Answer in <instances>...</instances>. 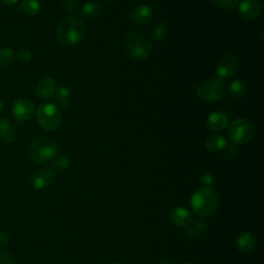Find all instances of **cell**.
I'll use <instances>...</instances> for the list:
<instances>
[{
	"label": "cell",
	"instance_id": "cell-17",
	"mask_svg": "<svg viewBox=\"0 0 264 264\" xmlns=\"http://www.w3.org/2000/svg\"><path fill=\"white\" fill-rule=\"evenodd\" d=\"M208 126L211 130L215 132H222L228 126V118L225 114L220 112H215L208 117Z\"/></svg>",
	"mask_w": 264,
	"mask_h": 264
},
{
	"label": "cell",
	"instance_id": "cell-29",
	"mask_svg": "<svg viewBox=\"0 0 264 264\" xmlns=\"http://www.w3.org/2000/svg\"><path fill=\"white\" fill-rule=\"evenodd\" d=\"M62 7L68 14H73L77 9V0H63Z\"/></svg>",
	"mask_w": 264,
	"mask_h": 264
},
{
	"label": "cell",
	"instance_id": "cell-11",
	"mask_svg": "<svg viewBox=\"0 0 264 264\" xmlns=\"http://www.w3.org/2000/svg\"><path fill=\"white\" fill-rule=\"evenodd\" d=\"M242 18L248 21H254L261 16L262 6L259 0H243L239 8Z\"/></svg>",
	"mask_w": 264,
	"mask_h": 264
},
{
	"label": "cell",
	"instance_id": "cell-18",
	"mask_svg": "<svg viewBox=\"0 0 264 264\" xmlns=\"http://www.w3.org/2000/svg\"><path fill=\"white\" fill-rule=\"evenodd\" d=\"M57 107L60 111L68 112L71 109V90L66 86H60L55 94Z\"/></svg>",
	"mask_w": 264,
	"mask_h": 264
},
{
	"label": "cell",
	"instance_id": "cell-23",
	"mask_svg": "<svg viewBox=\"0 0 264 264\" xmlns=\"http://www.w3.org/2000/svg\"><path fill=\"white\" fill-rule=\"evenodd\" d=\"M229 92L234 98L243 99L247 94V86L241 80H235L229 86Z\"/></svg>",
	"mask_w": 264,
	"mask_h": 264
},
{
	"label": "cell",
	"instance_id": "cell-2",
	"mask_svg": "<svg viewBox=\"0 0 264 264\" xmlns=\"http://www.w3.org/2000/svg\"><path fill=\"white\" fill-rule=\"evenodd\" d=\"M86 35V25L78 17H69L62 20L56 31V37L63 46H76Z\"/></svg>",
	"mask_w": 264,
	"mask_h": 264
},
{
	"label": "cell",
	"instance_id": "cell-32",
	"mask_svg": "<svg viewBox=\"0 0 264 264\" xmlns=\"http://www.w3.org/2000/svg\"><path fill=\"white\" fill-rule=\"evenodd\" d=\"M224 156L226 157V158H233L235 155H236V153H237V147L235 146V144H233V145H226V147L224 148Z\"/></svg>",
	"mask_w": 264,
	"mask_h": 264
},
{
	"label": "cell",
	"instance_id": "cell-9",
	"mask_svg": "<svg viewBox=\"0 0 264 264\" xmlns=\"http://www.w3.org/2000/svg\"><path fill=\"white\" fill-rule=\"evenodd\" d=\"M57 175L53 169L44 168L33 174L30 180V185L36 190H43L52 186L56 181Z\"/></svg>",
	"mask_w": 264,
	"mask_h": 264
},
{
	"label": "cell",
	"instance_id": "cell-21",
	"mask_svg": "<svg viewBox=\"0 0 264 264\" xmlns=\"http://www.w3.org/2000/svg\"><path fill=\"white\" fill-rule=\"evenodd\" d=\"M205 145H206V148L210 152L217 153V152H221L222 150H224V148L227 145V141L225 138H223L220 135H214L207 139Z\"/></svg>",
	"mask_w": 264,
	"mask_h": 264
},
{
	"label": "cell",
	"instance_id": "cell-6",
	"mask_svg": "<svg viewBox=\"0 0 264 264\" xmlns=\"http://www.w3.org/2000/svg\"><path fill=\"white\" fill-rule=\"evenodd\" d=\"M37 120L40 126L45 130L55 131L62 123V114L56 105L45 104L38 109Z\"/></svg>",
	"mask_w": 264,
	"mask_h": 264
},
{
	"label": "cell",
	"instance_id": "cell-10",
	"mask_svg": "<svg viewBox=\"0 0 264 264\" xmlns=\"http://www.w3.org/2000/svg\"><path fill=\"white\" fill-rule=\"evenodd\" d=\"M12 112L14 117L22 122L30 120L36 113V106L32 101L28 98H18L13 104Z\"/></svg>",
	"mask_w": 264,
	"mask_h": 264
},
{
	"label": "cell",
	"instance_id": "cell-28",
	"mask_svg": "<svg viewBox=\"0 0 264 264\" xmlns=\"http://www.w3.org/2000/svg\"><path fill=\"white\" fill-rule=\"evenodd\" d=\"M16 56L17 58L22 61V62H28L32 59V53L31 51H29L28 49H25V48H22L20 49L17 53H16Z\"/></svg>",
	"mask_w": 264,
	"mask_h": 264
},
{
	"label": "cell",
	"instance_id": "cell-8",
	"mask_svg": "<svg viewBox=\"0 0 264 264\" xmlns=\"http://www.w3.org/2000/svg\"><path fill=\"white\" fill-rule=\"evenodd\" d=\"M239 68V58L235 54L225 55L217 64L216 80L223 83L233 78Z\"/></svg>",
	"mask_w": 264,
	"mask_h": 264
},
{
	"label": "cell",
	"instance_id": "cell-13",
	"mask_svg": "<svg viewBox=\"0 0 264 264\" xmlns=\"http://www.w3.org/2000/svg\"><path fill=\"white\" fill-rule=\"evenodd\" d=\"M170 220L178 227H187L192 223L193 218L189 210L182 207H177L170 212Z\"/></svg>",
	"mask_w": 264,
	"mask_h": 264
},
{
	"label": "cell",
	"instance_id": "cell-27",
	"mask_svg": "<svg viewBox=\"0 0 264 264\" xmlns=\"http://www.w3.org/2000/svg\"><path fill=\"white\" fill-rule=\"evenodd\" d=\"M211 4L221 10H231L238 6L240 0H210Z\"/></svg>",
	"mask_w": 264,
	"mask_h": 264
},
{
	"label": "cell",
	"instance_id": "cell-3",
	"mask_svg": "<svg viewBox=\"0 0 264 264\" xmlns=\"http://www.w3.org/2000/svg\"><path fill=\"white\" fill-rule=\"evenodd\" d=\"M59 152L58 144L55 140L42 137L33 141L28 149L29 158L38 164L44 165L53 161Z\"/></svg>",
	"mask_w": 264,
	"mask_h": 264
},
{
	"label": "cell",
	"instance_id": "cell-15",
	"mask_svg": "<svg viewBox=\"0 0 264 264\" xmlns=\"http://www.w3.org/2000/svg\"><path fill=\"white\" fill-rule=\"evenodd\" d=\"M153 19V10L148 6H139L131 13V20L138 25H145Z\"/></svg>",
	"mask_w": 264,
	"mask_h": 264
},
{
	"label": "cell",
	"instance_id": "cell-39",
	"mask_svg": "<svg viewBox=\"0 0 264 264\" xmlns=\"http://www.w3.org/2000/svg\"><path fill=\"white\" fill-rule=\"evenodd\" d=\"M183 264H194V263H191V262H185V263H183Z\"/></svg>",
	"mask_w": 264,
	"mask_h": 264
},
{
	"label": "cell",
	"instance_id": "cell-20",
	"mask_svg": "<svg viewBox=\"0 0 264 264\" xmlns=\"http://www.w3.org/2000/svg\"><path fill=\"white\" fill-rule=\"evenodd\" d=\"M104 13V8L97 3H86L82 9L81 14L89 20H95L101 17Z\"/></svg>",
	"mask_w": 264,
	"mask_h": 264
},
{
	"label": "cell",
	"instance_id": "cell-5",
	"mask_svg": "<svg viewBox=\"0 0 264 264\" xmlns=\"http://www.w3.org/2000/svg\"><path fill=\"white\" fill-rule=\"evenodd\" d=\"M256 134V125L250 118H240L231 123L228 136L235 144L245 145L252 141Z\"/></svg>",
	"mask_w": 264,
	"mask_h": 264
},
{
	"label": "cell",
	"instance_id": "cell-35",
	"mask_svg": "<svg viewBox=\"0 0 264 264\" xmlns=\"http://www.w3.org/2000/svg\"><path fill=\"white\" fill-rule=\"evenodd\" d=\"M0 2L6 6H13V5H16L19 0H0Z\"/></svg>",
	"mask_w": 264,
	"mask_h": 264
},
{
	"label": "cell",
	"instance_id": "cell-36",
	"mask_svg": "<svg viewBox=\"0 0 264 264\" xmlns=\"http://www.w3.org/2000/svg\"><path fill=\"white\" fill-rule=\"evenodd\" d=\"M159 264H174L172 261H169V260H163L161 262H159Z\"/></svg>",
	"mask_w": 264,
	"mask_h": 264
},
{
	"label": "cell",
	"instance_id": "cell-1",
	"mask_svg": "<svg viewBox=\"0 0 264 264\" xmlns=\"http://www.w3.org/2000/svg\"><path fill=\"white\" fill-rule=\"evenodd\" d=\"M191 208L193 212L202 217L214 215L220 206V195L213 187H204L194 192L191 197Z\"/></svg>",
	"mask_w": 264,
	"mask_h": 264
},
{
	"label": "cell",
	"instance_id": "cell-38",
	"mask_svg": "<svg viewBox=\"0 0 264 264\" xmlns=\"http://www.w3.org/2000/svg\"><path fill=\"white\" fill-rule=\"evenodd\" d=\"M110 264H121V263H119V262H112V263H110Z\"/></svg>",
	"mask_w": 264,
	"mask_h": 264
},
{
	"label": "cell",
	"instance_id": "cell-22",
	"mask_svg": "<svg viewBox=\"0 0 264 264\" xmlns=\"http://www.w3.org/2000/svg\"><path fill=\"white\" fill-rule=\"evenodd\" d=\"M207 229H208V223L206 221H197L187 226L185 236L189 239H194L202 236Z\"/></svg>",
	"mask_w": 264,
	"mask_h": 264
},
{
	"label": "cell",
	"instance_id": "cell-4",
	"mask_svg": "<svg viewBox=\"0 0 264 264\" xmlns=\"http://www.w3.org/2000/svg\"><path fill=\"white\" fill-rule=\"evenodd\" d=\"M125 48L128 56L136 61L146 60L153 52L152 42L139 31H131L128 33L125 41Z\"/></svg>",
	"mask_w": 264,
	"mask_h": 264
},
{
	"label": "cell",
	"instance_id": "cell-24",
	"mask_svg": "<svg viewBox=\"0 0 264 264\" xmlns=\"http://www.w3.org/2000/svg\"><path fill=\"white\" fill-rule=\"evenodd\" d=\"M168 31H169V27L168 24L165 23L164 21H160L153 29V33L152 36L154 38V40L161 42L164 39H167L168 37Z\"/></svg>",
	"mask_w": 264,
	"mask_h": 264
},
{
	"label": "cell",
	"instance_id": "cell-31",
	"mask_svg": "<svg viewBox=\"0 0 264 264\" xmlns=\"http://www.w3.org/2000/svg\"><path fill=\"white\" fill-rule=\"evenodd\" d=\"M201 181L205 185V187H211L215 183V177L210 173H205L202 176Z\"/></svg>",
	"mask_w": 264,
	"mask_h": 264
},
{
	"label": "cell",
	"instance_id": "cell-37",
	"mask_svg": "<svg viewBox=\"0 0 264 264\" xmlns=\"http://www.w3.org/2000/svg\"><path fill=\"white\" fill-rule=\"evenodd\" d=\"M105 2H108V3H113V2H115V0H105Z\"/></svg>",
	"mask_w": 264,
	"mask_h": 264
},
{
	"label": "cell",
	"instance_id": "cell-7",
	"mask_svg": "<svg viewBox=\"0 0 264 264\" xmlns=\"http://www.w3.org/2000/svg\"><path fill=\"white\" fill-rule=\"evenodd\" d=\"M225 87L223 83L214 80L210 82L202 83L196 89L197 96L206 102L216 103L220 102L225 96Z\"/></svg>",
	"mask_w": 264,
	"mask_h": 264
},
{
	"label": "cell",
	"instance_id": "cell-26",
	"mask_svg": "<svg viewBox=\"0 0 264 264\" xmlns=\"http://www.w3.org/2000/svg\"><path fill=\"white\" fill-rule=\"evenodd\" d=\"M70 164H71V160L68 156H60L58 158L54 159V171L56 172H64L70 168Z\"/></svg>",
	"mask_w": 264,
	"mask_h": 264
},
{
	"label": "cell",
	"instance_id": "cell-16",
	"mask_svg": "<svg viewBox=\"0 0 264 264\" xmlns=\"http://www.w3.org/2000/svg\"><path fill=\"white\" fill-rule=\"evenodd\" d=\"M18 138L17 130L14 128V126L6 119H0V141L12 144L16 142Z\"/></svg>",
	"mask_w": 264,
	"mask_h": 264
},
{
	"label": "cell",
	"instance_id": "cell-33",
	"mask_svg": "<svg viewBox=\"0 0 264 264\" xmlns=\"http://www.w3.org/2000/svg\"><path fill=\"white\" fill-rule=\"evenodd\" d=\"M9 240H10V238L7 233H5V231L0 233V248L2 249L6 248L9 245Z\"/></svg>",
	"mask_w": 264,
	"mask_h": 264
},
{
	"label": "cell",
	"instance_id": "cell-30",
	"mask_svg": "<svg viewBox=\"0 0 264 264\" xmlns=\"http://www.w3.org/2000/svg\"><path fill=\"white\" fill-rule=\"evenodd\" d=\"M0 264H15V260L9 252L0 250Z\"/></svg>",
	"mask_w": 264,
	"mask_h": 264
},
{
	"label": "cell",
	"instance_id": "cell-34",
	"mask_svg": "<svg viewBox=\"0 0 264 264\" xmlns=\"http://www.w3.org/2000/svg\"><path fill=\"white\" fill-rule=\"evenodd\" d=\"M7 109V101L4 98H0V115H2Z\"/></svg>",
	"mask_w": 264,
	"mask_h": 264
},
{
	"label": "cell",
	"instance_id": "cell-25",
	"mask_svg": "<svg viewBox=\"0 0 264 264\" xmlns=\"http://www.w3.org/2000/svg\"><path fill=\"white\" fill-rule=\"evenodd\" d=\"M16 53L11 48H0V68L13 63Z\"/></svg>",
	"mask_w": 264,
	"mask_h": 264
},
{
	"label": "cell",
	"instance_id": "cell-14",
	"mask_svg": "<svg viewBox=\"0 0 264 264\" xmlns=\"http://www.w3.org/2000/svg\"><path fill=\"white\" fill-rule=\"evenodd\" d=\"M256 246L257 240L253 234L246 231V233H243L238 237L237 248L241 253L249 254L255 250Z\"/></svg>",
	"mask_w": 264,
	"mask_h": 264
},
{
	"label": "cell",
	"instance_id": "cell-19",
	"mask_svg": "<svg viewBox=\"0 0 264 264\" xmlns=\"http://www.w3.org/2000/svg\"><path fill=\"white\" fill-rule=\"evenodd\" d=\"M41 9L42 7L39 0H22L19 4L20 12L29 17H35L39 15Z\"/></svg>",
	"mask_w": 264,
	"mask_h": 264
},
{
	"label": "cell",
	"instance_id": "cell-12",
	"mask_svg": "<svg viewBox=\"0 0 264 264\" xmlns=\"http://www.w3.org/2000/svg\"><path fill=\"white\" fill-rule=\"evenodd\" d=\"M58 85L54 78L45 77L37 85V94L43 101H49L57 92Z\"/></svg>",
	"mask_w": 264,
	"mask_h": 264
}]
</instances>
